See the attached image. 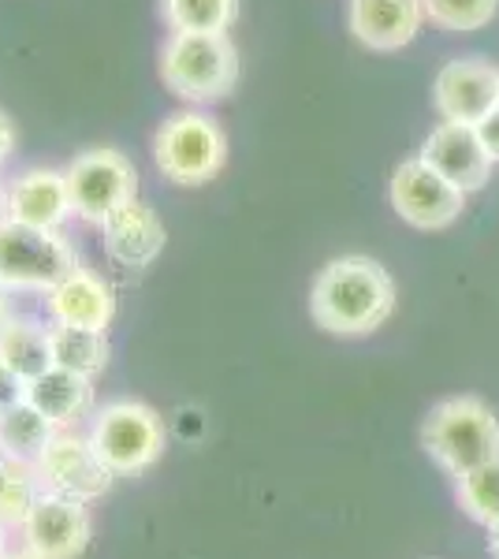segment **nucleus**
<instances>
[{
	"mask_svg": "<svg viewBox=\"0 0 499 559\" xmlns=\"http://www.w3.org/2000/svg\"><path fill=\"white\" fill-rule=\"evenodd\" d=\"M310 313L332 336H369L395 313V280L366 254L335 258L313 280Z\"/></svg>",
	"mask_w": 499,
	"mask_h": 559,
	"instance_id": "nucleus-1",
	"label": "nucleus"
},
{
	"mask_svg": "<svg viewBox=\"0 0 499 559\" xmlns=\"http://www.w3.org/2000/svg\"><path fill=\"white\" fill-rule=\"evenodd\" d=\"M239 71V49L228 34H168L161 45V83L187 105L231 97Z\"/></svg>",
	"mask_w": 499,
	"mask_h": 559,
	"instance_id": "nucleus-2",
	"label": "nucleus"
},
{
	"mask_svg": "<svg viewBox=\"0 0 499 559\" xmlns=\"http://www.w3.org/2000/svg\"><path fill=\"white\" fill-rule=\"evenodd\" d=\"M228 160V134L198 105L179 108L153 134V165L176 187H202L221 176Z\"/></svg>",
	"mask_w": 499,
	"mask_h": 559,
	"instance_id": "nucleus-3",
	"label": "nucleus"
},
{
	"mask_svg": "<svg viewBox=\"0 0 499 559\" xmlns=\"http://www.w3.org/2000/svg\"><path fill=\"white\" fill-rule=\"evenodd\" d=\"M421 444L448 474H466L499 455V418L474 395H455L429 411Z\"/></svg>",
	"mask_w": 499,
	"mask_h": 559,
	"instance_id": "nucleus-4",
	"label": "nucleus"
},
{
	"mask_svg": "<svg viewBox=\"0 0 499 559\" xmlns=\"http://www.w3.org/2000/svg\"><path fill=\"white\" fill-rule=\"evenodd\" d=\"M71 269H79V258L75 247L63 239V231L0 216V287L52 292Z\"/></svg>",
	"mask_w": 499,
	"mask_h": 559,
	"instance_id": "nucleus-5",
	"label": "nucleus"
},
{
	"mask_svg": "<svg viewBox=\"0 0 499 559\" xmlns=\"http://www.w3.org/2000/svg\"><path fill=\"white\" fill-rule=\"evenodd\" d=\"M90 440L116 477H134L165 455V421L146 403L116 400L97 411Z\"/></svg>",
	"mask_w": 499,
	"mask_h": 559,
	"instance_id": "nucleus-6",
	"label": "nucleus"
},
{
	"mask_svg": "<svg viewBox=\"0 0 499 559\" xmlns=\"http://www.w3.org/2000/svg\"><path fill=\"white\" fill-rule=\"evenodd\" d=\"M71 191V210L79 221L102 228L108 216H116L127 202L139 198V173H134L131 157L112 146L83 150L68 160L63 168Z\"/></svg>",
	"mask_w": 499,
	"mask_h": 559,
	"instance_id": "nucleus-7",
	"label": "nucleus"
},
{
	"mask_svg": "<svg viewBox=\"0 0 499 559\" xmlns=\"http://www.w3.org/2000/svg\"><path fill=\"white\" fill-rule=\"evenodd\" d=\"M388 198H392V210L399 221L411 224L417 231H440L451 228L466 210V194L455 183H448L437 168H429L421 157L403 160L392 173L388 183Z\"/></svg>",
	"mask_w": 499,
	"mask_h": 559,
	"instance_id": "nucleus-8",
	"label": "nucleus"
},
{
	"mask_svg": "<svg viewBox=\"0 0 499 559\" xmlns=\"http://www.w3.org/2000/svg\"><path fill=\"white\" fill-rule=\"evenodd\" d=\"M38 474L45 492L71 496V500L94 503L112 489V471L105 466V459L97 455L94 440L79 437L71 429H57V437L45 444V452L38 455Z\"/></svg>",
	"mask_w": 499,
	"mask_h": 559,
	"instance_id": "nucleus-9",
	"label": "nucleus"
},
{
	"mask_svg": "<svg viewBox=\"0 0 499 559\" xmlns=\"http://www.w3.org/2000/svg\"><path fill=\"white\" fill-rule=\"evenodd\" d=\"M20 534L23 548L38 559H79L90 548V511L83 500L41 492Z\"/></svg>",
	"mask_w": 499,
	"mask_h": 559,
	"instance_id": "nucleus-10",
	"label": "nucleus"
},
{
	"mask_svg": "<svg viewBox=\"0 0 499 559\" xmlns=\"http://www.w3.org/2000/svg\"><path fill=\"white\" fill-rule=\"evenodd\" d=\"M417 157L425 160L429 168L455 183L462 194H474L492 179V165L496 160L488 157L485 142L477 134V123H455L443 120L429 131V139L421 142V153Z\"/></svg>",
	"mask_w": 499,
	"mask_h": 559,
	"instance_id": "nucleus-11",
	"label": "nucleus"
},
{
	"mask_svg": "<svg viewBox=\"0 0 499 559\" xmlns=\"http://www.w3.org/2000/svg\"><path fill=\"white\" fill-rule=\"evenodd\" d=\"M432 105L443 120L480 123L499 105V68L477 57L448 60L432 79Z\"/></svg>",
	"mask_w": 499,
	"mask_h": 559,
	"instance_id": "nucleus-12",
	"label": "nucleus"
},
{
	"mask_svg": "<svg viewBox=\"0 0 499 559\" xmlns=\"http://www.w3.org/2000/svg\"><path fill=\"white\" fill-rule=\"evenodd\" d=\"M0 216H8V221H20V224H34V228L63 231V224L75 216V210H71V191H68V176H63V168H49V165L23 168V173L8 183L4 213H0Z\"/></svg>",
	"mask_w": 499,
	"mask_h": 559,
	"instance_id": "nucleus-13",
	"label": "nucleus"
},
{
	"mask_svg": "<svg viewBox=\"0 0 499 559\" xmlns=\"http://www.w3.org/2000/svg\"><path fill=\"white\" fill-rule=\"evenodd\" d=\"M425 23L421 0H347V26L366 49L399 52L406 49Z\"/></svg>",
	"mask_w": 499,
	"mask_h": 559,
	"instance_id": "nucleus-14",
	"label": "nucleus"
},
{
	"mask_svg": "<svg viewBox=\"0 0 499 559\" xmlns=\"http://www.w3.org/2000/svg\"><path fill=\"white\" fill-rule=\"evenodd\" d=\"M102 236H105L102 239L105 254L123 269H150L153 261L165 254V242H168L165 221L142 198L127 202L116 216H108L102 224Z\"/></svg>",
	"mask_w": 499,
	"mask_h": 559,
	"instance_id": "nucleus-15",
	"label": "nucleus"
},
{
	"mask_svg": "<svg viewBox=\"0 0 499 559\" xmlns=\"http://www.w3.org/2000/svg\"><path fill=\"white\" fill-rule=\"evenodd\" d=\"M52 324H75V329H97L108 332L116 318V295L97 273L90 269H71L52 292H45Z\"/></svg>",
	"mask_w": 499,
	"mask_h": 559,
	"instance_id": "nucleus-16",
	"label": "nucleus"
},
{
	"mask_svg": "<svg viewBox=\"0 0 499 559\" xmlns=\"http://www.w3.org/2000/svg\"><path fill=\"white\" fill-rule=\"evenodd\" d=\"M23 400L38 407L57 429H71L79 418L94 411V381L71 373V369L49 366L41 377L23 384Z\"/></svg>",
	"mask_w": 499,
	"mask_h": 559,
	"instance_id": "nucleus-17",
	"label": "nucleus"
},
{
	"mask_svg": "<svg viewBox=\"0 0 499 559\" xmlns=\"http://www.w3.org/2000/svg\"><path fill=\"white\" fill-rule=\"evenodd\" d=\"M0 366L12 369L23 384L41 377L52 366L49 329L34 318H15L12 313V318L0 324Z\"/></svg>",
	"mask_w": 499,
	"mask_h": 559,
	"instance_id": "nucleus-18",
	"label": "nucleus"
},
{
	"mask_svg": "<svg viewBox=\"0 0 499 559\" xmlns=\"http://www.w3.org/2000/svg\"><path fill=\"white\" fill-rule=\"evenodd\" d=\"M49 347H52V366L71 369L79 377L94 381L97 373H105L108 366V332L97 329H75V324H49Z\"/></svg>",
	"mask_w": 499,
	"mask_h": 559,
	"instance_id": "nucleus-19",
	"label": "nucleus"
},
{
	"mask_svg": "<svg viewBox=\"0 0 499 559\" xmlns=\"http://www.w3.org/2000/svg\"><path fill=\"white\" fill-rule=\"evenodd\" d=\"M52 437H57V426L26 400L4 407V418H0V455L38 463V455L45 452V444Z\"/></svg>",
	"mask_w": 499,
	"mask_h": 559,
	"instance_id": "nucleus-20",
	"label": "nucleus"
},
{
	"mask_svg": "<svg viewBox=\"0 0 499 559\" xmlns=\"http://www.w3.org/2000/svg\"><path fill=\"white\" fill-rule=\"evenodd\" d=\"M168 34H228L239 20V0H161Z\"/></svg>",
	"mask_w": 499,
	"mask_h": 559,
	"instance_id": "nucleus-21",
	"label": "nucleus"
},
{
	"mask_svg": "<svg viewBox=\"0 0 499 559\" xmlns=\"http://www.w3.org/2000/svg\"><path fill=\"white\" fill-rule=\"evenodd\" d=\"M45 485L41 474L34 463L26 459H12V455H0V522L4 526L20 530L26 515L34 511V503L41 500Z\"/></svg>",
	"mask_w": 499,
	"mask_h": 559,
	"instance_id": "nucleus-22",
	"label": "nucleus"
},
{
	"mask_svg": "<svg viewBox=\"0 0 499 559\" xmlns=\"http://www.w3.org/2000/svg\"><path fill=\"white\" fill-rule=\"evenodd\" d=\"M459 500L470 519L492 530L499 522V455L488 463L474 466V471L459 474Z\"/></svg>",
	"mask_w": 499,
	"mask_h": 559,
	"instance_id": "nucleus-23",
	"label": "nucleus"
},
{
	"mask_svg": "<svg viewBox=\"0 0 499 559\" xmlns=\"http://www.w3.org/2000/svg\"><path fill=\"white\" fill-rule=\"evenodd\" d=\"M425 20L448 34H474L496 20L499 0H421Z\"/></svg>",
	"mask_w": 499,
	"mask_h": 559,
	"instance_id": "nucleus-24",
	"label": "nucleus"
},
{
	"mask_svg": "<svg viewBox=\"0 0 499 559\" xmlns=\"http://www.w3.org/2000/svg\"><path fill=\"white\" fill-rule=\"evenodd\" d=\"M477 134H480V142H485L488 157H492L496 165H499V105L485 116V120L477 123Z\"/></svg>",
	"mask_w": 499,
	"mask_h": 559,
	"instance_id": "nucleus-25",
	"label": "nucleus"
},
{
	"mask_svg": "<svg viewBox=\"0 0 499 559\" xmlns=\"http://www.w3.org/2000/svg\"><path fill=\"white\" fill-rule=\"evenodd\" d=\"M20 400H23V381L12 373V369L0 366V411L12 407V403H20Z\"/></svg>",
	"mask_w": 499,
	"mask_h": 559,
	"instance_id": "nucleus-26",
	"label": "nucleus"
},
{
	"mask_svg": "<svg viewBox=\"0 0 499 559\" xmlns=\"http://www.w3.org/2000/svg\"><path fill=\"white\" fill-rule=\"evenodd\" d=\"M176 426H179V437H183V440H194V437H202V432H205V418H202V411H198V418H194V411L183 407V411H179V421H176Z\"/></svg>",
	"mask_w": 499,
	"mask_h": 559,
	"instance_id": "nucleus-27",
	"label": "nucleus"
},
{
	"mask_svg": "<svg viewBox=\"0 0 499 559\" xmlns=\"http://www.w3.org/2000/svg\"><path fill=\"white\" fill-rule=\"evenodd\" d=\"M12 150H15V128H12V120H8L4 108H0V165L12 157Z\"/></svg>",
	"mask_w": 499,
	"mask_h": 559,
	"instance_id": "nucleus-28",
	"label": "nucleus"
},
{
	"mask_svg": "<svg viewBox=\"0 0 499 559\" xmlns=\"http://www.w3.org/2000/svg\"><path fill=\"white\" fill-rule=\"evenodd\" d=\"M8 295H12V292H8V287H0V324L12 318V302H8Z\"/></svg>",
	"mask_w": 499,
	"mask_h": 559,
	"instance_id": "nucleus-29",
	"label": "nucleus"
},
{
	"mask_svg": "<svg viewBox=\"0 0 499 559\" xmlns=\"http://www.w3.org/2000/svg\"><path fill=\"white\" fill-rule=\"evenodd\" d=\"M8 530H12V526H4V522H0V556L8 552Z\"/></svg>",
	"mask_w": 499,
	"mask_h": 559,
	"instance_id": "nucleus-30",
	"label": "nucleus"
},
{
	"mask_svg": "<svg viewBox=\"0 0 499 559\" xmlns=\"http://www.w3.org/2000/svg\"><path fill=\"white\" fill-rule=\"evenodd\" d=\"M0 559H38V556H31V552H26V548H20V552H4Z\"/></svg>",
	"mask_w": 499,
	"mask_h": 559,
	"instance_id": "nucleus-31",
	"label": "nucleus"
},
{
	"mask_svg": "<svg viewBox=\"0 0 499 559\" xmlns=\"http://www.w3.org/2000/svg\"><path fill=\"white\" fill-rule=\"evenodd\" d=\"M492 552H496V559H499V522L492 526Z\"/></svg>",
	"mask_w": 499,
	"mask_h": 559,
	"instance_id": "nucleus-32",
	"label": "nucleus"
},
{
	"mask_svg": "<svg viewBox=\"0 0 499 559\" xmlns=\"http://www.w3.org/2000/svg\"><path fill=\"white\" fill-rule=\"evenodd\" d=\"M4 191L8 187H4V179H0V213H4Z\"/></svg>",
	"mask_w": 499,
	"mask_h": 559,
	"instance_id": "nucleus-33",
	"label": "nucleus"
},
{
	"mask_svg": "<svg viewBox=\"0 0 499 559\" xmlns=\"http://www.w3.org/2000/svg\"><path fill=\"white\" fill-rule=\"evenodd\" d=\"M0 418H4V411H0Z\"/></svg>",
	"mask_w": 499,
	"mask_h": 559,
	"instance_id": "nucleus-34",
	"label": "nucleus"
}]
</instances>
